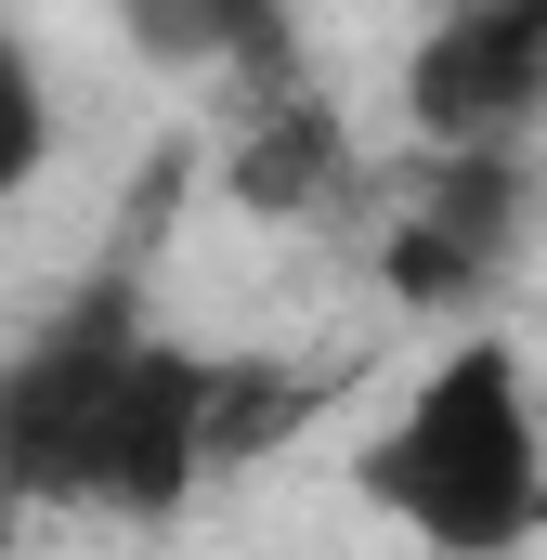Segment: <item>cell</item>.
I'll use <instances>...</instances> for the list:
<instances>
[{
    "label": "cell",
    "instance_id": "cell-6",
    "mask_svg": "<svg viewBox=\"0 0 547 560\" xmlns=\"http://www.w3.org/2000/svg\"><path fill=\"white\" fill-rule=\"evenodd\" d=\"M53 170V66L26 26H0V209Z\"/></svg>",
    "mask_w": 547,
    "mask_h": 560
},
{
    "label": "cell",
    "instance_id": "cell-5",
    "mask_svg": "<svg viewBox=\"0 0 547 560\" xmlns=\"http://www.w3.org/2000/svg\"><path fill=\"white\" fill-rule=\"evenodd\" d=\"M222 196L248 222H352L365 209V143L326 92H248L235 131H222Z\"/></svg>",
    "mask_w": 547,
    "mask_h": 560
},
{
    "label": "cell",
    "instance_id": "cell-3",
    "mask_svg": "<svg viewBox=\"0 0 547 560\" xmlns=\"http://www.w3.org/2000/svg\"><path fill=\"white\" fill-rule=\"evenodd\" d=\"M522 235H535V170L522 156H417L405 196L379 209V287L405 313L482 326V300L522 261Z\"/></svg>",
    "mask_w": 547,
    "mask_h": 560
},
{
    "label": "cell",
    "instance_id": "cell-4",
    "mask_svg": "<svg viewBox=\"0 0 547 560\" xmlns=\"http://www.w3.org/2000/svg\"><path fill=\"white\" fill-rule=\"evenodd\" d=\"M417 156H522L547 131V0H456L405 39Z\"/></svg>",
    "mask_w": 547,
    "mask_h": 560
},
{
    "label": "cell",
    "instance_id": "cell-2",
    "mask_svg": "<svg viewBox=\"0 0 547 560\" xmlns=\"http://www.w3.org/2000/svg\"><path fill=\"white\" fill-rule=\"evenodd\" d=\"M365 509L430 560H522L547 535V405L509 326H456L352 456Z\"/></svg>",
    "mask_w": 547,
    "mask_h": 560
},
{
    "label": "cell",
    "instance_id": "cell-1",
    "mask_svg": "<svg viewBox=\"0 0 547 560\" xmlns=\"http://www.w3.org/2000/svg\"><path fill=\"white\" fill-rule=\"evenodd\" d=\"M209 469H222V352L143 313L131 248L0 352V509L170 522Z\"/></svg>",
    "mask_w": 547,
    "mask_h": 560
}]
</instances>
